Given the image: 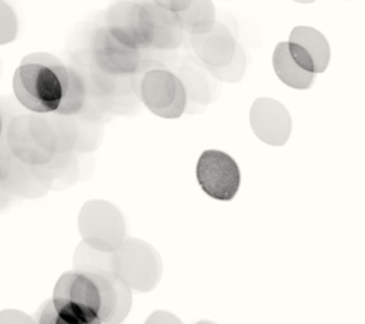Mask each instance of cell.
<instances>
[{"instance_id": "1", "label": "cell", "mask_w": 365, "mask_h": 324, "mask_svg": "<svg viewBox=\"0 0 365 324\" xmlns=\"http://www.w3.org/2000/svg\"><path fill=\"white\" fill-rule=\"evenodd\" d=\"M52 305L79 324H120L128 317L131 289L111 273H64L53 288Z\"/></svg>"}, {"instance_id": "2", "label": "cell", "mask_w": 365, "mask_h": 324, "mask_svg": "<svg viewBox=\"0 0 365 324\" xmlns=\"http://www.w3.org/2000/svg\"><path fill=\"white\" fill-rule=\"evenodd\" d=\"M55 60L56 58L49 54H34L16 69L14 95L32 114H53L60 107L63 86L53 71Z\"/></svg>"}, {"instance_id": "3", "label": "cell", "mask_w": 365, "mask_h": 324, "mask_svg": "<svg viewBox=\"0 0 365 324\" xmlns=\"http://www.w3.org/2000/svg\"><path fill=\"white\" fill-rule=\"evenodd\" d=\"M5 145L19 163L44 166L58 154V138L51 119L40 114H20L11 119Z\"/></svg>"}, {"instance_id": "4", "label": "cell", "mask_w": 365, "mask_h": 324, "mask_svg": "<svg viewBox=\"0 0 365 324\" xmlns=\"http://www.w3.org/2000/svg\"><path fill=\"white\" fill-rule=\"evenodd\" d=\"M111 274L131 291L151 293L162 280L163 260L151 244L128 238L111 253Z\"/></svg>"}, {"instance_id": "5", "label": "cell", "mask_w": 365, "mask_h": 324, "mask_svg": "<svg viewBox=\"0 0 365 324\" xmlns=\"http://www.w3.org/2000/svg\"><path fill=\"white\" fill-rule=\"evenodd\" d=\"M83 242L102 253H114L125 241V219L116 206L102 201H87L78 218Z\"/></svg>"}, {"instance_id": "6", "label": "cell", "mask_w": 365, "mask_h": 324, "mask_svg": "<svg viewBox=\"0 0 365 324\" xmlns=\"http://www.w3.org/2000/svg\"><path fill=\"white\" fill-rule=\"evenodd\" d=\"M145 107L163 119H177L186 110V93L175 74L163 67L145 72L140 88Z\"/></svg>"}, {"instance_id": "7", "label": "cell", "mask_w": 365, "mask_h": 324, "mask_svg": "<svg viewBox=\"0 0 365 324\" xmlns=\"http://www.w3.org/2000/svg\"><path fill=\"white\" fill-rule=\"evenodd\" d=\"M197 180L204 193L218 201L233 200L241 184V171L233 157L216 149L204 151L197 163Z\"/></svg>"}, {"instance_id": "8", "label": "cell", "mask_w": 365, "mask_h": 324, "mask_svg": "<svg viewBox=\"0 0 365 324\" xmlns=\"http://www.w3.org/2000/svg\"><path fill=\"white\" fill-rule=\"evenodd\" d=\"M90 63L110 75L134 76L140 71L142 56L139 49L119 41L107 26H101L91 39Z\"/></svg>"}, {"instance_id": "9", "label": "cell", "mask_w": 365, "mask_h": 324, "mask_svg": "<svg viewBox=\"0 0 365 324\" xmlns=\"http://www.w3.org/2000/svg\"><path fill=\"white\" fill-rule=\"evenodd\" d=\"M253 133L269 146H283L292 131V119L287 107L276 99L259 98L250 111Z\"/></svg>"}, {"instance_id": "10", "label": "cell", "mask_w": 365, "mask_h": 324, "mask_svg": "<svg viewBox=\"0 0 365 324\" xmlns=\"http://www.w3.org/2000/svg\"><path fill=\"white\" fill-rule=\"evenodd\" d=\"M140 31L146 48L157 51H174L182 43V29L170 11L157 2L140 4Z\"/></svg>"}, {"instance_id": "11", "label": "cell", "mask_w": 365, "mask_h": 324, "mask_svg": "<svg viewBox=\"0 0 365 324\" xmlns=\"http://www.w3.org/2000/svg\"><path fill=\"white\" fill-rule=\"evenodd\" d=\"M287 46L292 60L312 75L323 74L330 63V46L323 34L314 28H294Z\"/></svg>"}, {"instance_id": "12", "label": "cell", "mask_w": 365, "mask_h": 324, "mask_svg": "<svg viewBox=\"0 0 365 324\" xmlns=\"http://www.w3.org/2000/svg\"><path fill=\"white\" fill-rule=\"evenodd\" d=\"M192 48L205 67L221 69L233 61L237 43L230 29L222 23H215L209 32L192 36Z\"/></svg>"}, {"instance_id": "13", "label": "cell", "mask_w": 365, "mask_h": 324, "mask_svg": "<svg viewBox=\"0 0 365 324\" xmlns=\"http://www.w3.org/2000/svg\"><path fill=\"white\" fill-rule=\"evenodd\" d=\"M106 26L114 37L127 46L135 49L146 48L140 31V4H114L107 13Z\"/></svg>"}, {"instance_id": "14", "label": "cell", "mask_w": 365, "mask_h": 324, "mask_svg": "<svg viewBox=\"0 0 365 324\" xmlns=\"http://www.w3.org/2000/svg\"><path fill=\"white\" fill-rule=\"evenodd\" d=\"M53 71L58 75L63 86V99L55 114L72 118L81 114L88 98V81L73 67L64 66L58 58L53 63Z\"/></svg>"}, {"instance_id": "15", "label": "cell", "mask_w": 365, "mask_h": 324, "mask_svg": "<svg viewBox=\"0 0 365 324\" xmlns=\"http://www.w3.org/2000/svg\"><path fill=\"white\" fill-rule=\"evenodd\" d=\"M272 66L277 78L283 84H287L291 88L307 90L314 83L315 75L303 71V69L292 60L288 52L287 43L277 44V48L272 55Z\"/></svg>"}, {"instance_id": "16", "label": "cell", "mask_w": 365, "mask_h": 324, "mask_svg": "<svg viewBox=\"0 0 365 324\" xmlns=\"http://www.w3.org/2000/svg\"><path fill=\"white\" fill-rule=\"evenodd\" d=\"M215 16V6L209 0H190L186 9L175 13L182 32H190L192 36H201V34L209 32L216 23Z\"/></svg>"}, {"instance_id": "17", "label": "cell", "mask_w": 365, "mask_h": 324, "mask_svg": "<svg viewBox=\"0 0 365 324\" xmlns=\"http://www.w3.org/2000/svg\"><path fill=\"white\" fill-rule=\"evenodd\" d=\"M88 81L91 87L98 91V95L104 99L130 96L134 90L133 76H116L101 72L91 63L88 69Z\"/></svg>"}, {"instance_id": "18", "label": "cell", "mask_w": 365, "mask_h": 324, "mask_svg": "<svg viewBox=\"0 0 365 324\" xmlns=\"http://www.w3.org/2000/svg\"><path fill=\"white\" fill-rule=\"evenodd\" d=\"M177 78L185 88L186 99L197 103H209L212 98L210 84L205 76L193 67H181Z\"/></svg>"}, {"instance_id": "19", "label": "cell", "mask_w": 365, "mask_h": 324, "mask_svg": "<svg viewBox=\"0 0 365 324\" xmlns=\"http://www.w3.org/2000/svg\"><path fill=\"white\" fill-rule=\"evenodd\" d=\"M73 267L84 273H111V253L98 251L81 242L75 251Z\"/></svg>"}, {"instance_id": "20", "label": "cell", "mask_w": 365, "mask_h": 324, "mask_svg": "<svg viewBox=\"0 0 365 324\" xmlns=\"http://www.w3.org/2000/svg\"><path fill=\"white\" fill-rule=\"evenodd\" d=\"M245 66H247L245 54H244L241 46H237L236 55L230 64H228L227 67H221V69H209V72L215 78L225 81V83H237V81L242 79V76L245 74Z\"/></svg>"}, {"instance_id": "21", "label": "cell", "mask_w": 365, "mask_h": 324, "mask_svg": "<svg viewBox=\"0 0 365 324\" xmlns=\"http://www.w3.org/2000/svg\"><path fill=\"white\" fill-rule=\"evenodd\" d=\"M19 34V20L6 2L0 0V46L8 44L17 39Z\"/></svg>"}, {"instance_id": "22", "label": "cell", "mask_w": 365, "mask_h": 324, "mask_svg": "<svg viewBox=\"0 0 365 324\" xmlns=\"http://www.w3.org/2000/svg\"><path fill=\"white\" fill-rule=\"evenodd\" d=\"M37 324H79V323H75V321H71V320H66L63 318L61 315H58V312L55 310L52 302L49 300V302H46L37 314V320H36Z\"/></svg>"}, {"instance_id": "23", "label": "cell", "mask_w": 365, "mask_h": 324, "mask_svg": "<svg viewBox=\"0 0 365 324\" xmlns=\"http://www.w3.org/2000/svg\"><path fill=\"white\" fill-rule=\"evenodd\" d=\"M0 324H37L26 312L17 309L0 310Z\"/></svg>"}, {"instance_id": "24", "label": "cell", "mask_w": 365, "mask_h": 324, "mask_svg": "<svg viewBox=\"0 0 365 324\" xmlns=\"http://www.w3.org/2000/svg\"><path fill=\"white\" fill-rule=\"evenodd\" d=\"M14 165H16V160L9 154L6 145L0 143V184L6 183L11 172L14 169Z\"/></svg>"}, {"instance_id": "25", "label": "cell", "mask_w": 365, "mask_h": 324, "mask_svg": "<svg viewBox=\"0 0 365 324\" xmlns=\"http://www.w3.org/2000/svg\"><path fill=\"white\" fill-rule=\"evenodd\" d=\"M145 324H182L178 317L166 310H157L151 317H148Z\"/></svg>"}, {"instance_id": "26", "label": "cell", "mask_w": 365, "mask_h": 324, "mask_svg": "<svg viewBox=\"0 0 365 324\" xmlns=\"http://www.w3.org/2000/svg\"><path fill=\"white\" fill-rule=\"evenodd\" d=\"M8 191H0V207H4L8 201Z\"/></svg>"}, {"instance_id": "27", "label": "cell", "mask_w": 365, "mask_h": 324, "mask_svg": "<svg viewBox=\"0 0 365 324\" xmlns=\"http://www.w3.org/2000/svg\"><path fill=\"white\" fill-rule=\"evenodd\" d=\"M2 136H4V119H2V114H0V141H2Z\"/></svg>"}, {"instance_id": "28", "label": "cell", "mask_w": 365, "mask_h": 324, "mask_svg": "<svg viewBox=\"0 0 365 324\" xmlns=\"http://www.w3.org/2000/svg\"><path fill=\"white\" fill-rule=\"evenodd\" d=\"M197 324H215V323H212V321H200Z\"/></svg>"}]
</instances>
